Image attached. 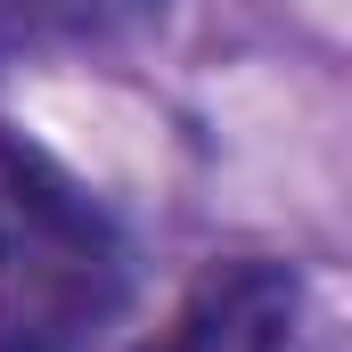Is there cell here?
I'll return each mask as SVG.
<instances>
[{
	"instance_id": "obj_1",
	"label": "cell",
	"mask_w": 352,
	"mask_h": 352,
	"mask_svg": "<svg viewBox=\"0 0 352 352\" xmlns=\"http://www.w3.org/2000/svg\"><path fill=\"white\" fill-rule=\"evenodd\" d=\"M123 295V221L41 140L0 123V352H90Z\"/></svg>"
},
{
	"instance_id": "obj_2",
	"label": "cell",
	"mask_w": 352,
	"mask_h": 352,
	"mask_svg": "<svg viewBox=\"0 0 352 352\" xmlns=\"http://www.w3.org/2000/svg\"><path fill=\"white\" fill-rule=\"evenodd\" d=\"M295 303H303V278L287 263L238 254V263L205 270V278L180 295L173 328H156L140 352H287Z\"/></svg>"
},
{
	"instance_id": "obj_3",
	"label": "cell",
	"mask_w": 352,
	"mask_h": 352,
	"mask_svg": "<svg viewBox=\"0 0 352 352\" xmlns=\"http://www.w3.org/2000/svg\"><path fill=\"white\" fill-rule=\"evenodd\" d=\"M164 25V0H0V74L50 58H115Z\"/></svg>"
}]
</instances>
